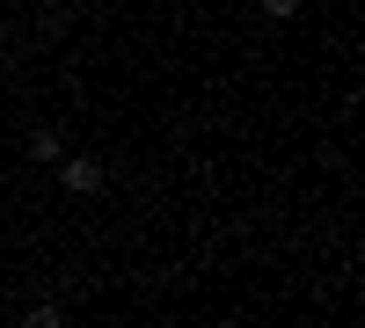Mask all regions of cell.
Instances as JSON below:
<instances>
[{
    "label": "cell",
    "instance_id": "6da1fadb",
    "mask_svg": "<svg viewBox=\"0 0 365 328\" xmlns=\"http://www.w3.org/2000/svg\"><path fill=\"white\" fill-rule=\"evenodd\" d=\"M103 183H110V168L96 154H66V161H58V190H66V197H96Z\"/></svg>",
    "mask_w": 365,
    "mask_h": 328
},
{
    "label": "cell",
    "instance_id": "7a4b0ae2",
    "mask_svg": "<svg viewBox=\"0 0 365 328\" xmlns=\"http://www.w3.org/2000/svg\"><path fill=\"white\" fill-rule=\"evenodd\" d=\"M29 161H44V168H58V161H66V146H58V132H51V125H37V132H29Z\"/></svg>",
    "mask_w": 365,
    "mask_h": 328
},
{
    "label": "cell",
    "instance_id": "3957f363",
    "mask_svg": "<svg viewBox=\"0 0 365 328\" xmlns=\"http://www.w3.org/2000/svg\"><path fill=\"white\" fill-rule=\"evenodd\" d=\"M22 328H66V307H58V300H37V307H22Z\"/></svg>",
    "mask_w": 365,
    "mask_h": 328
},
{
    "label": "cell",
    "instance_id": "277c9868",
    "mask_svg": "<svg viewBox=\"0 0 365 328\" xmlns=\"http://www.w3.org/2000/svg\"><path fill=\"white\" fill-rule=\"evenodd\" d=\"M256 8H263L270 22H292V15H299V0H256Z\"/></svg>",
    "mask_w": 365,
    "mask_h": 328
}]
</instances>
